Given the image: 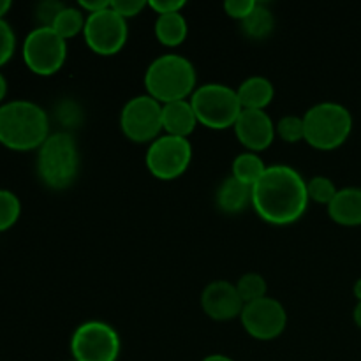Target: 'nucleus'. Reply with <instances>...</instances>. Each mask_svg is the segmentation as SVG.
<instances>
[{
    "label": "nucleus",
    "mask_w": 361,
    "mask_h": 361,
    "mask_svg": "<svg viewBox=\"0 0 361 361\" xmlns=\"http://www.w3.org/2000/svg\"><path fill=\"white\" fill-rule=\"evenodd\" d=\"M215 203H217L219 210L224 214H242L249 204L252 207V187L238 182L233 176H228L219 185Z\"/></svg>",
    "instance_id": "obj_18"
},
{
    "label": "nucleus",
    "mask_w": 361,
    "mask_h": 361,
    "mask_svg": "<svg viewBox=\"0 0 361 361\" xmlns=\"http://www.w3.org/2000/svg\"><path fill=\"white\" fill-rule=\"evenodd\" d=\"M147 7V0H111V9L115 11L116 14H120L123 20L136 18L137 14L143 13Z\"/></svg>",
    "instance_id": "obj_29"
},
{
    "label": "nucleus",
    "mask_w": 361,
    "mask_h": 361,
    "mask_svg": "<svg viewBox=\"0 0 361 361\" xmlns=\"http://www.w3.org/2000/svg\"><path fill=\"white\" fill-rule=\"evenodd\" d=\"M148 7L157 16H161V14L182 13V9L185 7V2L183 0H148Z\"/></svg>",
    "instance_id": "obj_31"
},
{
    "label": "nucleus",
    "mask_w": 361,
    "mask_h": 361,
    "mask_svg": "<svg viewBox=\"0 0 361 361\" xmlns=\"http://www.w3.org/2000/svg\"><path fill=\"white\" fill-rule=\"evenodd\" d=\"M201 361H235V360L229 358V356L226 355H219V353H215V355L207 356V358H203Z\"/></svg>",
    "instance_id": "obj_34"
},
{
    "label": "nucleus",
    "mask_w": 361,
    "mask_h": 361,
    "mask_svg": "<svg viewBox=\"0 0 361 361\" xmlns=\"http://www.w3.org/2000/svg\"><path fill=\"white\" fill-rule=\"evenodd\" d=\"M268 166L264 164L263 157L254 152H242L233 159L231 164V176L238 182L245 183V185L254 187L259 182L261 176L264 175Z\"/></svg>",
    "instance_id": "obj_20"
},
{
    "label": "nucleus",
    "mask_w": 361,
    "mask_h": 361,
    "mask_svg": "<svg viewBox=\"0 0 361 361\" xmlns=\"http://www.w3.org/2000/svg\"><path fill=\"white\" fill-rule=\"evenodd\" d=\"M21 215L20 197L11 190L0 189V233L7 231L18 222Z\"/></svg>",
    "instance_id": "obj_25"
},
{
    "label": "nucleus",
    "mask_w": 361,
    "mask_h": 361,
    "mask_svg": "<svg viewBox=\"0 0 361 361\" xmlns=\"http://www.w3.org/2000/svg\"><path fill=\"white\" fill-rule=\"evenodd\" d=\"M120 129L133 143L157 140L162 130V104L148 94L129 99L120 113Z\"/></svg>",
    "instance_id": "obj_10"
},
{
    "label": "nucleus",
    "mask_w": 361,
    "mask_h": 361,
    "mask_svg": "<svg viewBox=\"0 0 361 361\" xmlns=\"http://www.w3.org/2000/svg\"><path fill=\"white\" fill-rule=\"evenodd\" d=\"M197 85L194 63L178 53H166L150 62L145 71V88L161 104L190 99Z\"/></svg>",
    "instance_id": "obj_3"
},
{
    "label": "nucleus",
    "mask_w": 361,
    "mask_h": 361,
    "mask_svg": "<svg viewBox=\"0 0 361 361\" xmlns=\"http://www.w3.org/2000/svg\"><path fill=\"white\" fill-rule=\"evenodd\" d=\"M305 141L321 152L337 150L353 133V115L344 104L324 101L314 104L303 115Z\"/></svg>",
    "instance_id": "obj_5"
},
{
    "label": "nucleus",
    "mask_w": 361,
    "mask_h": 361,
    "mask_svg": "<svg viewBox=\"0 0 361 361\" xmlns=\"http://www.w3.org/2000/svg\"><path fill=\"white\" fill-rule=\"evenodd\" d=\"M189 101L200 126L212 130L233 129L243 109L236 88L224 83L200 85Z\"/></svg>",
    "instance_id": "obj_6"
},
{
    "label": "nucleus",
    "mask_w": 361,
    "mask_h": 361,
    "mask_svg": "<svg viewBox=\"0 0 361 361\" xmlns=\"http://www.w3.org/2000/svg\"><path fill=\"white\" fill-rule=\"evenodd\" d=\"M23 62L37 76H53L67 60V41H63L51 27H41L25 37Z\"/></svg>",
    "instance_id": "obj_7"
},
{
    "label": "nucleus",
    "mask_w": 361,
    "mask_h": 361,
    "mask_svg": "<svg viewBox=\"0 0 361 361\" xmlns=\"http://www.w3.org/2000/svg\"><path fill=\"white\" fill-rule=\"evenodd\" d=\"M154 32L157 41L162 46L168 48H176L182 44L189 34V25H187L185 16L182 13H171V14H161L157 16L154 25Z\"/></svg>",
    "instance_id": "obj_19"
},
{
    "label": "nucleus",
    "mask_w": 361,
    "mask_h": 361,
    "mask_svg": "<svg viewBox=\"0 0 361 361\" xmlns=\"http://www.w3.org/2000/svg\"><path fill=\"white\" fill-rule=\"evenodd\" d=\"M236 289H238L240 296H242L243 303H252L256 300L264 298L268 296V284L267 279L259 274H254V271H249V274L242 275L236 282Z\"/></svg>",
    "instance_id": "obj_23"
},
{
    "label": "nucleus",
    "mask_w": 361,
    "mask_h": 361,
    "mask_svg": "<svg viewBox=\"0 0 361 361\" xmlns=\"http://www.w3.org/2000/svg\"><path fill=\"white\" fill-rule=\"evenodd\" d=\"M80 166V150L69 130L49 134L37 150V175L53 190L69 189L76 182Z\"/></svg>",
    "instance_id": "obj_4"
},
{
    "label": "nucleus",
    "mask_w": 361,
    "mask_h": 361,
    "mask_svg": "<svg viewBox=\"0 0 361 361\" xmlns=\"http://www.w3.org/2000/svg\"><path fill=\"white\" fill-rule=\"evenodd\" d=\"M353 293H355L356 300H358V302H361V277L355 282V288H353Z\"/></svg>",
    "instance_id": "obj_37"
},
{
    "label": "nucleus",
    "mask_w": 361,
    "mask_h": 361,
    "mask_svg": "<svg viewBox=\"0 0 361 361\" xmlns=\"http://www.w3.org/2000/svg\"><path fill=\"white\" fill-rule=\"evenodd\" d=\"M256 0H226L224 11L229 18L238 20L240 23H242L245 18L250 16V13L256 9Z\"/></svg>",
    "instance_id": "obj_28"
},
{
    "label": "nucleus",
    "mask_w": 361,
    "mask_h": 361,
    "mask_svg": "<svg viewBox=\"0 0 361 361\" xmlns=\"http://www.w3.org/2000/svg\"><path fill=\"white\" fill-rule=\"evenodd\" d=\"M120 348L118 334L104 321H85L71 337V353L76 361H116Z\"/></svg>",
    "instance_id": "obj_8"
},
{
    "label": "nucleus",
    "mask_w": 361,
    "mask_h": 361,
    "mask_svg": "<svg viewBox=\"0 0 361 361\" xmlns=\"http://www.w3.org/2000/svg\"><path fill=\"white\" fill-rule=\"evenodd\" d=\"M85 21H87V14H83L80 7L63 6L53 20L51 28L63 41H69V39L83 34Z\"/></svg>",
    "instance_id": "obj_22"
},
{
    "label": "nucleus",
    "mask_w": 361,
    "mask_h": 361,
    "mask_svg": "<svg viewBox=\"0 0 361 361\" xmlns=\"http://www.w3.org/2000/svg\"><path fill=\"white\" fill-rule=\"evenodd\" d=\"M275 130L277 136L281 137L284 143H300L305 141V123H303V116L296 115H286L275 123Z\"/></svg>",
    "instance_id": "obj_26"
},
{
    "label": "nucleus",
    "mask_w": 361,
    "mask_h": 361,
    "mask_svg": "<svg viewBox=\"0 0 361 361\" xmlns=\"http://www.w3.org/2000/svg\"><path fill=\"white\" fill-rule=\"evenodd\" d=\"M233 130L240 145L245 147L247 152H254V154L270 148L277 137L274 120L267 111H261V109H242Z\"/></svg>",
    "instance_id": "obj_13"
},
{
    "label": "nucleus",
    "mask_w": 361,
    "mask_h": 361,
    "mask_svg": "<svg viewBox=\"0 0 361 361\" xmlns=\"http://www.w3.org/2000/svg\"><path fill=\"white\" fill-rule=\"evenodd\" d=\"M56 118L63 127H74L81 122V109L76 102L63 101L56 106Z\"/></svg>",
    "instance_id": "obj_30"
},
{
    "label": "nucleus",
    "mask_w": 361,
    "mask_h": 361,
    "mask_svg": "<svg viewBox=\"0 0 361 361\" xmlns=\"http://www.w3.org/2000/svg\"><path fill=\"white\" fill-rule=\"evenodd\" d=\"M275 28V16L267 6L257 2L256 9L250 13L249 18L242 21V32L249 39L254 41H261V39H267L268 35L274 32Z\"/></svg>",
    "instance_id": "obj_21"
},
{
    "label": "nucleus",
    "mask_w": 361,
    "mask_h": 361,
    "mask_svg": "<svg viewBox=\"0 0 361 361\" xmlns=\"http://www.w3.org/2000/svg\"><path fill=\"white\" fill-rule=\"evenodd\" d=\"M326 208L335 224L344 228H358L361 226V187L338 189L337 196Z\"/></svg>",
    "instance_id": "obj_16"
},
{
    "label": "nucleus",
    "mask_w": 361,
    "mask_h": 361,
    "mask_svg": "<svg viewBox=\"0 0 361 361\" xmlns=\"http://www.w3.org/2000/svg\"><path fill=\"white\" fill-rule=\"evenodd\" d=\"M49 116L32 101L0 104V145L9 150H39L49 136Z\"/></svg>",
    "instance_id": "obj_2"
},
{
    "label": "nucleus",
    "mask_w": 361,
    "mask_h": 361,
    "mask_svg": "<svg viewBox=\"0 0 361 361\" xmlns=\"http://www.w3.org/2000/svg\"><path fill=\"white\" fill-rule=\"evenodd\" d=\"M109 4H111V0H80L78 7H80L83 13L94 14L106 9V7H109Z\"/></svg>",
    "instance_id": "obj_32"
},
{
    "label": "nucleus",
    "mask_w": 361,
    "mask_h": 361,
    "mask_svg": "<svg viewBox=\"0 0 361 361\" xmlns=\"http://www.w3.org/2000/svg\"><path fill=\"white\" fill-rule=\"evenodd\" d=\"M240 104L243 109H261L267 111L275 97V87L268 78L250 76L243 80L236 88Z\"/></svg>",
    "instance_id": "obj_17"
},
{
    "label": "nucleus",
    "mask_w": 361,
    "mask_h": 361,
    "mask_svg": "<svg viewBox=\"0 0 361 361\" xmlns=\"http://www.w3.org/2000/svg\"><path fill=\"white\" fill-rule=\"evenodd\" d=\"M203 312L214 321H233L242 316L245 307L236 284L229 281H214L201 293Z\"/></svg>",
    "instance_id": "obj_14"
},
{
    "label": "nucleus",
    "mask_w": 361,
    "mask_h": 361,
    "mask_svg": "<svg viewBox=\"0 0 361 361\" xmlns=\"http://www.w3.org/2000/svg\"><path fill=\"white\" fill-rule=\"evenodd\" d=\"M200 126L189 99L162 104V130L169 136L187 137Z\"/></svg>",
    "instance_id": "obj_15"
},
{
    "label": "nucleus",
    "mask_w": 361,
    "mask_h": 361,
    "mask_svg": "<svg viewBox=\"0 0 361 361\" xmlns=\"http://www.w3.org/2000/svg\"><path fill=\"white\" fill-rule=\"evenodd\" d=\"M16 49V35L6 20H0V67L6 66Z\"/></svg>",
    "instance_id": "obj_27"
},
{
    "label": "nucleus",
    "mask_w": 361,
    "mask_h": 361,
    "mask_svg": "<svg viewBox=\"0 0 361 361\" xmlns=\"http://www.w3.org/2000/svg\"><path fill=\"white\" fill-rule=\"evenodd\" d=\"M192 162V145L187 137L162 134L148 145L145 164L152 176L159 180H176Z\"/></svg>",
    "instance_id": "obj_9"
},
{
    "label": "nucleus",
    "mask_w": 361,
    "mask_h": 361,
    "mask_svg": "<svg viewBox=\"0 0 361 361\" xmlns=\"http://www.w3.org/2000/svg\"><path fill=\"white\" fill-rule=\"evenodd\" d=\"M67 361H76V360H67Z\"/></svg>",
    "instance_id": "obj_38"
},
{
    "label": "nucleus",
    "mask_w": 361,
    "mask_h": 361,
    "mask_svg": "<svg viewBox=\"0 0 361 361\" xmlns=\"http://www.w3.org/2000/svg\"><path fill=\"white\" fill-rule=\"evenodd\" d=\"M242 326L256 341H275L288 326V312L279 300L271 296L245 303L242 310Z\"/></svg>",
    "instance_id": "obj_12"
},
{
    "label": "nucleus",
    "mask_w": 361,
    "mask_h": 361,
    "mask_svg": "<svg viewBox=\"0 0 361 361\" xmlns=\"http://www.w3.org/2000/svg\"><path fill=\"white\" fill-rule=\"evenodd\" d=\"M307 192H309V200L317 204H330L334 197L337 196L338 189L335 182L328 176L317 175L307 182Z\"/></svg>",
    "instance_id": "obj_24"
},
{
    "label": "nucleus",
    "mask_w": 361,
    "mask_h": 361,
    "mask_svg": "<svg viewBox=\"0 0 361 361\" xmlns=\"http://www.w3.org/2000/svg\"><path fill=\"white\" fill-rule=\"evenodd\" d=\"M83 37L88 48L101 56H113L123 49L129 39V25L111 9V4L99 13L87 14Z\"/></svg>",
    "instance_id": "obj_11"
},
{
    "label": "nucleus",
    "mask_w": 361,
    "mask_h": 361,
    "mask_svg": "<svg viewBox=\"0 0 361 361\" xmlns=\"http://www.w3.org/2000/svg\"><path fill=\"white\" fill-rule=\"evenodd\" d=\"M307 180L288 164L268 166L259 182L252 187V208L271 226L298 222L309 208Z\"/></svg>",
    "instance_id": "obj_1"
},
{
    "label": "nucleus",
    "mask_w": 361,
    "mask_h": 361,
    "mask_svg": "<svg viewBox=\"0 0 361 361\" xmlns=\"http://www.w3.org/2000/svg\"><path fill=\"white\" fill-rule=\"evenodd\" d=\"M353 319H355V324L361 328V302L356 303L355 310H353Z\"/></svg>",
    "instance_id": "obj_33"
},
{
    "label": "nucleus",
    "mask_w": 361,
    "mask_h": 361,
    "mask_svg": "<svg viewBox=\"0 0 361 361\" xmlns=\"http://www.w3.org/2000/svg\"><path fill=\"white\" fill-rule=\"evenodd\" d=\"M6 94H7V81H6V78H4V74L0 73V102L4 101Z\"/></svg>",
    "instance_id": "obj_35"
},
{
    "label": "nucleus",
    "mask_w": 361,
    "mask_h": 361,
    "mask_svg": "<svg viewBox=\"0 0 361 361\" xmlns=\"http://www.w3.org/2000/svg\"><path fill=\"white\" fill-rule=\"evenodd\" d=\"M9 9H11L9 0H0V20H4V16H6Z\"/></svg>",
    "instance_id": "obj_36"
}]
</instances>
